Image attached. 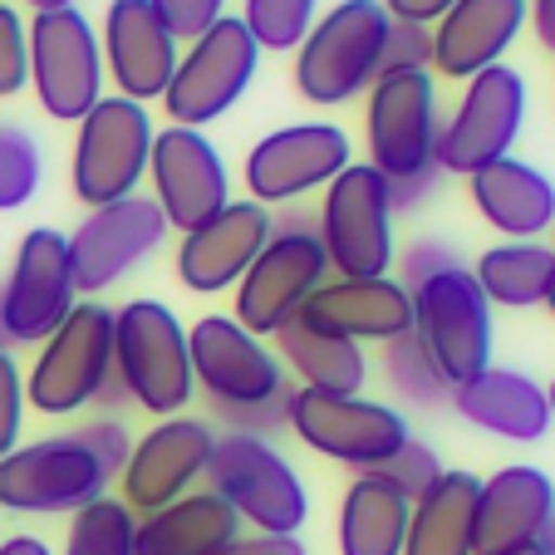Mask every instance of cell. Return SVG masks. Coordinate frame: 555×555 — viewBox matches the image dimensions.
<instances>
[{"label":"cell","mask_w":555,"mask_h":555,"mask_svg":"<svg viewBox=\"0 0 555 555\" xmlns=\"http://www.w3.org/2000/svg\"><path fill=\"white\" fill-rule=\"evenodd\" d=\"M74 305H79V285H74L69 236L54 227L25 231L21 246H15L11 275L0 285V310H5L11 345H44Z\"/></svg>","instance_id":"obj_15"},{"label":"cell","mask_w":555,"mask_h":555,"mask_svg":"<svg viewBox=\"0 0 555 555\" xmlns=\"http://www.w3.org/2000/svg\"><path fill=\"white\" fill-rule=\"evenodd\" d=\"M104 50L79 5L30 15V89L60 124H79L104 99Z\"/></svg>","instance_id":"obj_12"},{"label":"cell","mask_w":555,"mask_h":555,"mask_svg":"<svg viewBox=\"0 0 555 555\" xmlns=\"http://www.w3.org/2000/svg\"><path fill=\"white\" fill-rule=\"evenodd\" d=\"M526 124V79L512 64L472 74L457 94V108L438 124V172L472 178L487 163L512 157Z\"/></svg>","instance_id":"obj_11"},{"label":"cell","mask_w":555,"mask_h":555,"mask_svg":"<svg viewBox=\"0 0 555 555\" xmlns=\"http://www.w3.org/2000/svg\"><path fill=\"white\" fill-rule=\"evenodd\" d=\"M438 79L428 69L378 74L364 94V143L369 168L388 182L438 172Z\"/></svg>","instance_id":"obj_7"},{"label":"cell","mask_w":555,"mask_h":555,"mask_svg":"<svg viewBox=\"0 0 555 555\" xmlns=\"http://www.w3.org/2000/svg\"><path fill=\"white\" fill-rule=\"evenodd\" d=\"M207 492H217L251 531L300 535L310 521V492L300 472L271 438H246V433H217V448L207 462Z\"/></svg>","instance_id":"obj_3"},{"label":"cell","mask_w":555,"mask_h":555,"mask_svg":"<svg viewBox=\"0 0 555 555\" xmlns=\"http://www.w3.org/2000/svg\"><path fill=\"white\" fill-rule=\"evenodd\" d=\"M44 178V153L35 133L25 128H0V211H21L25 202L40 192Z\"/></svg>","instance_id":"obj_36"},{"label":"cell","mask_w":555,"mask_h":555,"mask_svg":"<svg viewBox=\"0 0 555 555\" xmlns=\"http://www.w3.org/2000/svg\"><path fill=\"white\" fill-rule=\"evenodd\" d=\"M452 409L472 428L492 433L506 442H541L551 433V399L545 384H535L521 369H482L477 378L452 388Z\"/></svg>","instance_id":"obj_26"},{"label":"cell","mask_w":555,"mask_h":555,"mask_svg":"<svg viewBox=\"0 0 555 555\" xmlns=\"http://www.w3.org/2000/svg\"><path fill=\"white\" fill-rule=\"evenodd\" d=\"M413 295V339L423 345L428 364L442 374V384L457 388L492 369V305L482 285L472 281L467 266L442 271L423 281Z\"/></svg>","instance_id":"obj_8"},{"label":"cell","mask_w":555,"mask_h":555,"mask_svg":"<svg viewBox=\"0 0 555 555\" xmlns=\"http://www.w3.org/2000/svg\"><path fill=\"white\" fill-rule=\"evenodd\" d=\"M153 11H157V21L188 44L227 15V0H153Z\"/></svg>","instance_id":"obj_43"},{"label":"cell","mask_w":555,"mask_h":555,"mask_svg":"<svg viewBox=\"0 0 555 555\" xmlns=\"http://www.w3.org/2000/svg\"><path fill=\"white\" fill-rule=\"evenodd\" d=\"M25 374L11 354H0V457L21 448V428H25Z\"/></svg>","instance_id":"obj_42"},{"label":"cell","mask_w":555,"mask_h":555,"mask_svg":"<svg viewBox=\"0 0 555 555\" xmlns=\"http://www.w3.org/2000/svg\"><path fill=\"white\" fill-rule=\"evenodd\" d=\"M526 30V0H457L433 25V64L438 79H462L502 64V54Z\"/></svg>","instance_id":"obj_24"},{"label":"cell","mask_w":555,"mask_h":555,"mask_svg":"<svg viewBox=\"0 0 555 555\" xmlns=\"http://www.w3.org/2000/svg\"><path fill=\"white\" fill-rule=\"evenodd\" d=\"M314 11H320V0H246L242 25L261 44V54H295L305 35L314 30Z\"/></svg>","instance_id":"obj_35"},{"label":"cell","mask_w":555,"mask_h":555,"mask_svg":"<svg viewBox=\"0 0 555 555\" xmlns=\"http://www.w3.org/2000/svg\"><path fill=\"white\" fill-rule=\"evenodd\" d=\"M236 541H242V516L202 487L163 512L138 516L133 555H227Z\"/></svg>","instance_id":"obj_28"},{"label":"cell","mask_w":555,"mask_h":555,"mask_svg":"<svg viewBox=\"0 0 555 555\" xmlns=\"http://www.w3.org/2000/svg\"><path fill=\"white\" fill-rule=\"evenodd\" d=\"M393 21H413V25H438L457 0H378Z\"/></svg>","instance_id":"obj_46"},{"label":"cell","mask_w":555,"mask_h":555,"mask_svg":"<svg viewBox=\"0 0 555 555\" xmlns=\"http://www.w3.org/2000/svg\"><path fill=\"white\" fill-rule=\"evenodd\" d=\"M388 11L378 0H339L330 15L314 21V30L295 50V89L305 104L335 108L369 94L378 79Z\"/></svg>","instance_id":"obj_2"},{"label":"cell","mask_w":555,"mask_h":555,"mask_svg":"<svg viewBox=\"0 0 555 555\" xmlns=\"http://www.w3.org/2000/svg\"><path fill=\"white\" fill-rule=\"evenodd\" d=\"M555 516V482L531 462L496 467L477 492V551L541 541Z\"/></svg>","instance_id":"obj_27"},{"label":"cell","mask_w":555,"mask_h":555,"mask_svg":"<svg viewBox=\"0 0 555 555\" xmlns=\"http://www.w3.org/2000/svg\"><path fill=\"white\" fill-rule=\"evenodd\" d=\"M545 399H551V418H555V378L545 384Z\"/></svg>","instance_id":"obj_55"},{"label":"cell","mask_w":555,"mask_h":555,"mask_svg":"<svg viewBox=\"0 0 555 555\" xmlns=\"http://www.w3.org/2000/svg\"><path fill=\"white\" fill-rule=\"evenodd\" d=\"M74 133V157H69V188L89 211L124 202L138 192L147 178V157H153V118L147 104H133L124 94H104Z\"/></svg>","instance_id":"obj_5"},{"label":"cell","mask_w":555,"mask_h":555,"mask_svg":"<svg viewBox=\"0 0 555 555\" xmlns=\"http://www.w3.org/2000/svg\"><path fill=\"white\" fill-rule=\"evenodd\" d=\"M462 256L452 251L448 242H438V236H423V242H413L409 251H399V285L403 291H418L423 281H433V275L442 271H457Z\"/></svg>","instance_id":"obj_41"},{"label":"cell","mask_w":555,"mask_h":555,"mask_svg":"<svg viewBox=\"0 0 555 555\" xmlns=\"http://www.w3.org/2000/svg\"><path fill=\"white\" fill-rule=\"evenodd\" d=\"M0 555H54L40 535H5L0 541Z\"/></svg>","instance_id":"obj_49"},{"label":"cell","mask_w":555,"mask_h":555,"mask_svg":"<svg viewBox=\"0 0 555 555\" xmlns=\"http://www.w3.org/2000/svg\"><path fill=\"white\" fill-rule=\"evenodd\" d=\"M227 555H310L300 535H275V531H242V541Z\"/></svg>","instance_id":"obj_45"},{"label":"cell","mask_w":555,"mask_h":555,"mask_svg":"<svg viewBox=\"0 0 555 555\" xmlns=\"http://www.w3.org/2000/svg\"><path fill=\"white\" fill-rule=\"evenodd\" d=\"M211 448H217V433H211L207 418H192V413H178V418H157L143 438L133 442L124 462V502L128 512L147 516L172 506L178 496L197 492V482L207 477Z\"/></svg>","instance_id":"obj_18"},{"label":"cell","mask_w":555,"mask_h":555,"mask_svg":"<svg viewBox=\"0 0 555 555\" xmlns=\"http://www.w3.org/2000/svg\"><path fill=\"white\" fill-rule=\"evenodd\" d=\"M114 374L128 403L153 418H178L197 393L188 354V325L163 300H128L114 310Z\"/></svg>","instance_id":"obj_1"},{"label":"cell","mask_w":555,"mask_h":555,"mask_svg":"<svg viewBox=\"0 0 555 555\" xmlns=\"http://www.w3.org/2000/svg\"><path fill=\"white\" fill-rule=\"evenodd\" d=\"M477 555H555L545 541H521V545H496V551H477Z\"/></svg>","instance_id":"obj_51"},{"label":"cell","mask_w":555,"mask_h":555,"mask_svg":"<svg viewBox=\"0 0 555 555\" xmlns=\"http://www.w3.org/2000/svg\"><path fill=\"white\" fill-rule=\"evenodd\" d=\"M545 310H551V314H555V285H551V295H545Z\"/></svg>","instance_id":"obj_56"},{"label":"cell","mask_w":555,"mask_h":555,"mask_svg":"<svg viewBox=\"0 0 555 555\" xmlns=\"http://www.w3.org/2000/svg\"><path fill=\"white\" fill-rule=\"evenodd\" d=\"M320 246H325L330 275H388L399 261L393 246V202H388L384 172H374L369 163H349L320 197Z\"/></svg>","instance_id":"obj_6"},{"label":"cell","mask_w":555,"mask_h":555,"mask_svg":"<svg viewBox=\"0 0 555 555\" xmlns=\"http://www.w3.org/2000/svg\"><path fill=\"white\" fill-rule=\"evenodd\" d=\"M0 354H11V330H5V310H0Z\"/></svg>","instance_id":"obj_53"},{"label":"cell","mask_w":555,"mask_h":555,"mask_svg":"<svg viewBox=\"0 0 555 555\" xmlns=\"http://www.w3.org/2000/svg\"><path fill=\"white\" fill-rule=\"evenodd\" d=\"M442 472H448V467H442V462H438V452H433L428 442L409 438V442H403V448L393 452V457H388V462H378V467H374V477H378V482H388V487H393V492H399V496H409V502H418V496L428 492L433 482H438Z\"/></svg>","instance_id":"obj_37"},{"label":"cell","mask_w":555,"mask_h":555,"mask_svg":"<svg viewBox=\"0 0 555 555\" xmlns=\"http://www.w3.org/2000/svg\"><path fill=\"white\" fill-rule=\"evenodd\" d=\"M291 393L295 388H281L275 399L261 403H211V418L227 433H246V438H271L291 423Z\"/></svg>","instance_id":"obj_39"},{"label":"cell","mask_w":555,"mask_h":555,"mask_svg":"<svg viewBox=\"0 0 555 555\" xmlns=\"http://www.w3.org/2000/svg\"><path fill=\"white\" fill-rule=\"evenodd\" d=\"M256 69H261V44L251 40L242 15H221L211 30L182 44V60L168 94H163V108L178 128H207L211 118L242 104Z\"/></svg>","instance_id":"obj_9"},{"label":"cell","mask_w":555,"mask_h":555,"mask_svg":"<svg viewBox=\"0 0 555 555\" xmlns=\"http://www.w3.org/2000/svg\"><path fill=\"white\" fill-rule=\"evenodd\" d=\"M330 281V261L320 246V231H271V242L251 261V271L236 281V310L231 320L251 335H275L305 310L320 285Z\"/></svg>","instance_id":"obj_14"},{"label":"cell","mask_w":555,"mask_h":555,"mask_svg":"<svg viewBox=\"0 0 555 555\" xmlns=\"http://www.w3.org/2000/svg\"><path fill=\"white\" fill-rule=\"evenodd\" d=\"M74 438L94 452V462L108 472V482H114L118 472H124L128 452H133V438H128V428L118 418H94V423H85V428L74 433Z\"/></svg>","instance_id":"obj_44"},{"label":"cell","mask_w":555,"mask_h":555,"mask_svg":"<svg viewBox=\"0 0 555 555\" xmlns=\"http://www.w3.org/2000/svg\"><path fill=\"white\" fill-rule=\"evenodd\" d=\"M354 163L349 133L335 124H285L246 153V192L261 207H285L330 188Z\"/></svg>","instance_id":"obj_16"},{"label":"cell","mask_w":555,"mask_h":555,"mask_svg":"<svg viewBox=\"0 0 555 555\" xmlns=\"http://www.w3.org/2000/svg\"><path fill=\"white\" fill-rule=\"evenodd\" d=\"M428 64H433V25H413V21H393L388 15L378 74H413V69H428Z\"/></svg>","instance_id":"obj_40"},{"label":"cell","mask_w":555,"mask_h":555,"mask_svg":"<svg viewBox=\"0 0 555 555\" xmlns=\"http://www.w3.org/2000/svg\"><path fill=\"white\" fill-rule=\"evenodd\" d=\"M168 231L172 227L163 221L157 202L138 197V192L124 202H108V207L85 211V221L69 231L74 285L85 295H99V291H108V285H118L153 251H163Z\"/></svg>","instance_id":"obj_17"},{"label":"cell","mask_w":555,"mask_h":555,"mask_svg":"<svg viewBox=\"0 0 555 555\" xmlns=\"http://www.w3.org/2000/svg\"><path fill=\"white\" fill-rule=\"evenodd\" d=\"M124 403H128V388H124V378H118V374H108V378H104V388H99L94 409H124Z\"/></svg>","instance_id":"obj_50"},{"label":"cell","mask_w":555,"mask_h":555,"mask_svg":"<svg viewBox=\"0 0 555 555\" xmlns=\"http://www.w3.org/2000/svg\"><path fill=\"white\" fill-rule=\"evenodd\" d=\"M99 50H104V74L133 104L168 94L182 60V40L157 21L153 0H108Z\"/></svg>","instance_id":"obj_21"},{"label":"cell","mask_w":555,"mask_h":555,"mask_svg":"<svg viewBox=\"0 0 555 555\" xmlns=\"http://www.w3.org/2000/svg\"><path fill=\"white\" fill-rule=\"evenodd\" d=\"M541 541H545V545H551V551H555V516H551V526H545V535H541Z\"/></svg>","instance_id":"obj_54"},{"label":"cell","mask_w":555,"mask_h":555,"mask_svg":"<svg viewBox=\"0 0 555 555\" xmlns=\"http://www.w3.org/2000/svg\"><path fill=\"white\" fill-rule=\"evenodd\" d=\"M285 428L310 452L345 462L354 472H374L378 462H388L413 438L409 418L399 409L364 399V393H314V388L291 393V423Z\"/></svg>","instance_id":"obj_10"},{"label":"cell","mask_w":555,"mask_h":555,"mask_svg":"<svg viewBox=\"0 0 555 555\" xmlns=\"http://www.w3.org/2000/svg\"><path fill=\"white\" fill-rule=\"evenodd\" d=\"M409 512V496L378 482L374 472H354V482L345 487V502H339V555H403Z\"/></svg>","instance_id":"obj_31"},{"label":"cell","mask_w":555,"mask_h":555,"mask_svg":"<svg viewBox=\"0 0 555 555\" xmlns=\"http://www.w3.org/2000/svg\"><path fill=\"white\" fill-rule=\"evenodd\" d=\"M442 172H418V178H403V182H388V202H393V211H413L423 207V202L433 197V188H438Z\"/></svg>","instance_id":"obj_47"},{"label":"cell","mask_w":555,"mask_h":555,"mask_svg":"<svg viewBox=\"0 0 555 555\" xmlns=\"http://www.w3.org/2000/svg\"><path fill=\"white\" fill-rule=\"evenodd\" d=\"M384 378L403 403H418V409H438V403L452 399V388L442 384V374L428 364V354H423V345L413 339V330L384 345Z\"/></svg>","instance_id":"obj_34"},{"label":"cell","mask_w":555,"mask_h":555,"mask_svg":"<svg viewBox=\"0 0 555 555\" xmlns=\"http://www.w3.org/2000/svg\"><path fill=\"white\" fill-rule=\"evenodd\" d=\"M147 178H153V202L172 231H192L211 221L231 202V178L221 153L202 128L168 124L153 133V157H147Z\"/></svg>","instance_id":"obj_19"},{"label":"cell","mask_w":555,"mask_h":555,"mask_svg":"<svg viewBox=\"0 0 555 555\" xmlns=\"http://www.w3.org/2000/svg\"><path fill=\"white\" fill-rule=\"evenodd\" d=\"M467 197L482 211L487 227L502 231L506 242H541L555 227V182L521 157H502V163L477 168L467 178Z\"/></svg>","instance_id":"obj_25"},{"label":"cell","mask_w":555,"mask_h":555,"mask_svg":"<svg viewBox=\"0 0 555 555\" xmlns=\"http://www.w3.org/2000/svg\"><path fill=\"white\" fill-rule=\"evenodd\" d=\"M108 374H114V310L79 300L35 354L25 374V403L44 418H69L94 409Z\"/></svg>","instance_id":"obj_4"},{"label":"cell","mask_w":555,"mask_h":555,"mask_svg":"<svg viewBox=\"0 0 555 555\" xmlns=\"http://www.w3.org/2000/svg\"><path fill=\"white\" fill-rule=\"evenodd\" d=\"M300 320L354 345H388L413 330V295L399 285V275H364V281L330 275L305 300Z\"/></svg>","instance_id":"obj_23"},{"label":"cell","mask_w":555,"mask_h":555,"mask_svg":"<svg viewBox=\"0 0 555 555\" xmlns=\"http://www.w3.org/2000/svg\"><path fill=\"white\" fill-rule=\"evenodd\" d=\"M551 231H555V227H551Z\"/></svg>","instance_id":"obj_57"},{"label":"cell","mask_w":555,"mask_h":555,"mask_svg":"<svg viewBox=\"0 0 555 555\" xmlns=\"http://www.w3.org/2000/svg\"><path fill=\"white\" fill-rule=\"evenodd\" d=\"M275 359H281L285 374L300 378V388H314V393H359L369 378V359L364 345L354 339L325 335V330L305 325L295 314L291 325L275 330Z\"/></svg>","instance_id":"obj_30"},{"label":"cell","mask_w":555,"mask_h":555,"mask_svg":"<svg viewBox=\"0 0 555 555\" xmlns=\"http://www.w3.org/2000/svg\"><path fill=\"white\" fill-rule=\"evenodd\" d=\"M477 472H442L413 502L403 555H477Z\"/></svg>","instance_id":"obj_29"},{"label":"cell","mask_w":555,"mask_h":555,"mask_svg":"<svg viewBox=\"0 0 555 555\" xmlns=\"http://www.w3.org/2000/svg\"><path fill=\"white\" fill-rule=\"evenodd\" d=\"M472 281L482 285L487 305H502V310H531L545 305L555 285V246L545 242H502L492 251L477 256V271Z\"/></svg>","instance_id":"obj_32"},{"label":"cell","mask_w":555,"mask_h":555,"mask_svg":"<svg viewBox=\"0 0 555 555\" xmlns=\"http://www.w3.org/2000/svg\"><path fill=\"white\" fill-rule=\"evenodd\" d=\"M108 487V472L74 433L25 442L0 457V506L21 516H60L99 502Z\"/></svg>","instance_id":"obj_13"},{"label":"cell","mask_w":555,"mask_h":555,"mask_svg":"<svg viewBox=\"0 0 555 555\" xmlns=\"http://www.w3.org/2000/svg\"><path fill=\"white\" fill-rule=\"evenodd\" d=\"M526 25H531L535 40L555 54V0H526Z\"/></svg>","instance_id":"obj_48"},{"label":"cell","mask_w":555,"mask_h":555,"mask_svg":"<svg viewBox=\"0 0 555 555\" xmlns=\"http://www.w3.org/2000/svg\"><path fill=\"white\" fill-rule=\"evenodd\" d=\"M271 207L261 202H227L211 221L182 231L178 242V281L192 295H221L236 291L251 261L261 256V246L271 242Z\"/></svg>","instance_id":"obj_22"},{"label":"cell","mask_w":555,"mask_h":555,"mask_svg":"<svg viewBox=\"0 0 555 555\" xmlns=\"http://www.w3.org/2000/svg\"><path fill=\"white\" fill-rule=\"evenodd\" d=\"M138 512H128L124 496H99V502L79 506L69 516V535H64L60 555H133Z\"/></svg>","instance_id":"obj_33"},{"label":"cell","mask_w":555,"mask_h":555,"mask_svg":"<svg viewBox=\"0 0 555 555\" xmlns=\"http://www.w3.org/2000/svg\"><path fill=\"white\" fill-rule=\"evenodd\" d=\"M30 89V25L11 0H0V99Z\"/></svg>","instance_id":"obj_38"},{"label":"cell","mask_w":555,"mask_h":555,"mask_svg":"<svg viewBox=\"0 0 555 555\" xmlns=\"http://www.w3.org/2000/svg\"><path fill=\"white\" fill-rule=\"evenodd\" d=\"M188 354L207 403H261L291 388L275 349H266V339L242 330L231 314H202L188 330Z\"/></svg>","instance_id":"obj_20"},{"label":"cell","mask_w":555,"mask_h":555,"mask_svg":"<svg viewBox=\"0 0 555 555\" xmlns=\"http://www.w3.org/2000/svg\"><path fill=\"white\" fill-rule=\"evenodd\" d=\"M74 0H30V11L40 15V11H69Z\"/></svg>","instance_id":"obj_52"}]
</instances>
